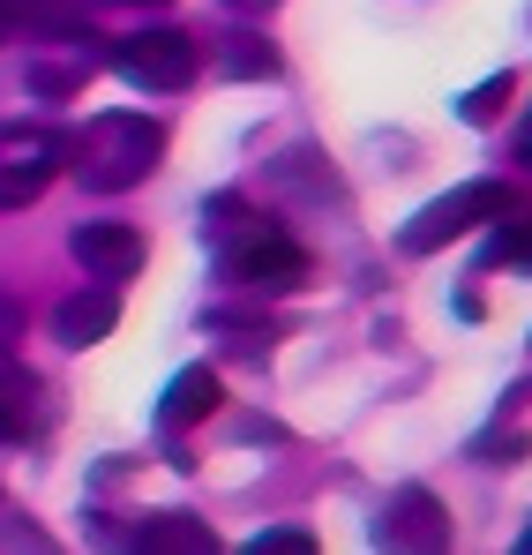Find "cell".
Listing matches in <instances>:
<instances>
[{
    "label": "cell",
    "instance_id": "1",
    "mask_svg": "<svg viewBox=\"0 0 532 555\" xmlns=\"http://www.w3.org/2000/svg\"><path fill=\"white\" fill-rule=\"evenodd\" d=\"M68 166L90 195L143 188L166 166V128L143 113H98V120H83V135H68Z\"/></svg>",
    "mask_w": 532,
    "mask_h": 555
},
{
    "label": "cell",
    "instance_id": "2",
    "mask_svg": "<svg viewBox=\"0 0 532 555\" xmlns=\"http://www.w3.org/2000/svg\"><path fill=\"white\" fill-rule=\"evenodd\" d=\"M210 248H218V278H225V285H248V293H293V285L308 278V248L285 241L277 225H263L256 210H248L233 233H218Z\"/></svg>",
    "mask_w": 532,
    "mask_h": 555
},
{
    "label": "cell",
    "instance_id": "3",
    "mask_svg": "<svg viewBox=\"0 0 532 555\" xmlns=\"http://www.w3.org/2000/svg\"><path fill=\"white\" fill-rule=\"evenodd\" d=\"M518 210V188L510 181H457L450 195H436L428 210H413L405 225H398V248L405 256H436L450 241H465L472 225H495V218H510Z\"/></svg>",
    "mask_w": 532,
    "mask_h": 555
},
{
    "label": "cell",
    "instance_id": "4",
    "mask_svg": "<svg viewBox=\"0 0 532 555\" xmlns=\"http://www.w3.org/2000/svg\"><path fill=\"white\" fill-rule=\"evenodd\" d=\"M203 68L195 38L187 30H135V38H113V76L135 83V91H187Z\"/></svg>",
    "mask_w": 532,
    "mask_h": 555
},
{
    "label": "cell",
    "instance_id": "5",
    "mask_svg": "<svg viewBox=\"0 0 532 555\" xmlns=\"http://www.w3.org/2000/svg\"><path fill=\"white\" fill-rule=\"evenodd\" d=\"M375 548H450V511L436 488H398L390 503H382V518H375Z\"/></svg>",
    "mask_w": 532,
    "mask_h": 555
},
{
    "label": "cell",
    "instance_id": "6",
    "mask_svg": "<svg viewBox=\"0 0 532 555\" xmlns=\"http://www.w3.org/2000/svg\"><path fill=\"white\" fill-rule=\"evenodd\" d=\"M68 248H76V263H83L90 278H105V285L143 271V233L120 225V218H83V225L68 233Z\"/></svg>",
    "mask_w": 532,
    "mask_h": 555
},
{
    "label": "cell",
    "instance_id": "7",
    "mask_svg": "<svg viewBox=\"0 0 532 555\" xmlns=\"http://www.w3.org/2000/svg\"><path fill=\"white\" fill-rule=\"evenodd\" d=\"M113 323H120V293H113V285L68 293V300L53 308V338H61L68 353H83V346H98V338H113Z\"/></svg>",
    "mask_w": 532,
    "mask_h": 555
},
{
    "label": "cell",
    "instance_id": "8",
    "mask_svg": "<svg viewBox=\"0 0 532 555\" xmlns=\"http://www.w3.org/2000/svg\"><path fill=\"white\" fill-rule=\"evenodd\" d=\"M218 398H225V390H218V369H180L173 390H166V405H158V428H166V436H187L195 421L218 413Z\"/></svg>",
    "mask_w": 532,
    "mask_h": 555
},
{
    "label": "cell",
    "instance_id": "9",
    "mask_svg": "<svg viewBox=\"0 0 532 555\" xmlns=\"http://www.w3.org/2000/svg\"><path fill=\"white\" fill-rule=\"evenodd\" d=\"M135 548L151 555H210L218 548V533L195 518V511H158V518H135V533H128Z\"/></svg>",
    "mask_w": 532,
    "mask_h": 555
},
{
    "label": "cell",
    "instance_id": "10",
    "mask_svg": "<svg viewBox=\"0 0 532 555\" xmlns=\"http://www.w3.org/2000/svg\"><path fill=\"white\" fill-rule=\"evenodd\" d=\"M30 428H38V375L23 369L8 353V338H0V443H23Z\"/></svg>",
    "mask_w": 532,
    "mask_h": 555
},
{
    "label": "cell",
    "instance_id": "11",
    "mask_svg": "<svg viewBox=\"0 0 532 555\" xmlns=\"http://www.w3.org/2000/svg\"><path fill=\"white\" fill-rule=\"evenodd\" d=\"M218 68L225 76H241V83H256V76H277V46L256 38V30H225V46H218Z\"/></svg>",
    "mask_w": 532,
    "mask_h": 555
},
{
    "label": "cell",
    "instance_id": "12",
    "mask_svg": "<svg viewBox=\"0 0 532 555\" xmlns=\"http://www.w3.org/2000/svg\"><path fill=\"white\" fill-rule=\"evenodd\" d=\"M46 181H53L46 158H8V151H0V210H30V203L46 195Z\"/></svg>",
    "mask_w": 532,
    "mask_h": 555
},
{
    "label": "cell",
    "instance_id": "13",
    "mask_svg": "<svg viewBox=\"0 0 532 555\" xmlns=\"http://www.w3.org/2000/svg\"><path fill=\"white\" fill-rule=\"evenodd\" d=\"M270 181H277V188H308V195H338V181H330V166H323L315 151H285V158L270 166Z\"/></svg>",
    "mask_w": 532,
    "mask_h": 555
},
{
    "label": "cell",
    "instance_id": "14",
    "mask_svg": "<svg viewBox=\"0 0 532 555\" xmlns=\"http://www.w3.org/2000/svg\"><path fill=\"white\" fill-rule=\"evenodd\" d=\"M510 91H518V68H503L495 83H480V91L457 105V120L465 128H488V120H503V105H510Z\"/></svg>",
    "mask_w": 532,
    "mask_h": 555
},
{
    "label": "cell",
    "instance_id": "15",
    "mask_svg": "<svg viewBox=\"0 0 532 555\" xmlns=\"http://www.w3.org/2000/svg\"><path fill=\"white\" fill-rule=\"evenodd\" d=\"M532 241H525V218L510 210V218H495V233H488V263H525Z\"/></svg>",
    "mask_w": 532,
    "mask_h": 555
},
{
    "label": "cell",
    "instance_id": "16",
    "mask_svg": "<svg viewBox=\"0 0 532 555\" xmlns=\"http://www.w3.org/2000/svg\"><path fill=\"white\" fill-rule=\"evenodd\" d=\"M241 555H315V533H300V526H270V533H256Z\"/></svg>",
    "mask_w": 532,
    "mask_h": 555
},
{
    "label": "cell",
    "instance_id": "17",
    "mask_svg": "<svg viewBox=\"0 0 532 555\" xmlns=\"http://www.w3.org/2000/svg\"><path fill=\"white\" fill-rule=\"evenodd\" d=\"M233 436H241V443H256V436H263V443H277L285 428H277V421H256V413H241V421H233Z\"/></svg>",
    "mask_w": 532,
    "mask_h": 555
},
{
    "label": "cell",
    "instance_id": "18",
    "mask_svg": "<svg viewBox=\"0 0 532 555\" xmlns=\"http://www.w3.org/2000/svg\"><path fill=\"white\" fill-rule=\"evenodd\" d=\"M23 15H30V0H0V46L23 38Z\"/></svg>",
    "mask_w": 532,
    "mask_h": 555
},
{
    "label": "cell",
    "instance_id": "19",
    "mask_svg": "<svg viewBox=\"0 0 532 555\" xmlns=\"http://www.w3.org/2000/svg\"><path fill=\"white\" fill-rule=\"evenodd\" d=\"M225 8H241V15H263V8H277V0H225Z\"/></svg>",
    "mask_w": 532,
    "mask_h": 555
},
{
    "label": "cell",
    "instance_id": "20",
    "mask_svg": "<svg viewBox=\"0 0 532 555\" xmlns=\"http://www.w3.org/2000/svg\"><path fill=\"white\" fill-rule=\"evenodd\" d=\"M105 8H166V0H105Z\"/></svg>",
    "mask_w": 532,
    "mask_h": 555
}]
</instances>
